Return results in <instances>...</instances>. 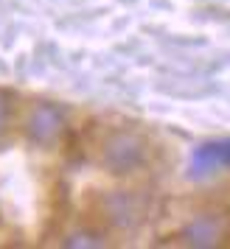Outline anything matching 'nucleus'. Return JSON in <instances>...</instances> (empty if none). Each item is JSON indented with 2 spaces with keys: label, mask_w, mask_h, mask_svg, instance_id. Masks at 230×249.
Returning a JSON list of instances; mask_svg holds the SVG:
<instances>
[{
  "label": "nucleus",
  "mask_w": 230,
  "mask_h": 249,
  "mask_svg": "<svg viewBox=\"0 0 230 249\" xmlns=\"http://www.w3.org/2000/svg\"><path fill=\"white\" fill-rule=\"evenodd\" d=\"M9 112H12L9 95H6V92H0V135H3V132H6V126H9Z\"/></svg>",
  "instance_id": "nucleus-6"
},
{
  "label": "nucleus",
  "mask_w": 230,
  "mask_h": 249,
  "mask_svg": "<svg viewBox=\"0 0 230 249\" xmlns=\"http://www.w3.org/2000/svg\"><path fill=\"white\" fill-rule=\"evenodd\" d=\"M222 232H225V227L216 215H196L194 221L185 227L183 238L188 247H216Z\"/></svg>",
  "instance_id": "nucleus-3"
},
{
  "label": "nucleus",
  "mask_w": 230,
  "mask_h": 249,
  "mask_svg": "<svg viewBox=\"0 0 230 249\" xmlns=\"http://www.w3.org/2000/svg\"><path fill=\"white\" fill-rule=\"evenodd\" d=\"M65 247L68 249H101V247H107V241H104L98 232L79 230V232H70V235L65 238Z\"/></svg>",
  "instance_id": "nucleus-5"
},
{
  "label": "nucleus",
  "mask_w": 230,
  "mask_h": 249,
  "mask_svg": "<svg viewBox=\"0 0 230 249\" xmlns=\"http://www.w3.org/2000/svg\"><path fill=\"white\" fill-rule=\"evenodd\" d=\"M65 132V118L54 104H37L25 118V135L37 146H54Z\"/></svg>",
  "instance_id": "nucleus-2"
},
{
  "label": "nucleus",
  "mask_w": 230,
  "mask_h": 249,
  "mask_svg": "<svg viewBox=\"0 0 230 249\" xmlns=\"http://www.w3.org/2000/svg\"><path fill=\"white\" fill-rule=\"evenodd\" d=\"M104 207L110 213V221L118 227H135L140 221V204L132 193H113Z\"/></svg>",
  "instance_id": "nucleus-4"
},
{
  "label": "nucleus",
  "mask_w": 230,
  "mask_h": 249,
  "mask_svg": "<svg viewBox=\"0 0 230 249\" xmlns=\"http://www.w3.org/2000/svg\"><path fill=\"white\" fill-rule=\"evenodd\" d=\"M146 157V143L132 132H118L104 140L101 165L113 174H132Z\"/></svg>",
  "instance_id": "nucleus-1"
}]
</instances>
